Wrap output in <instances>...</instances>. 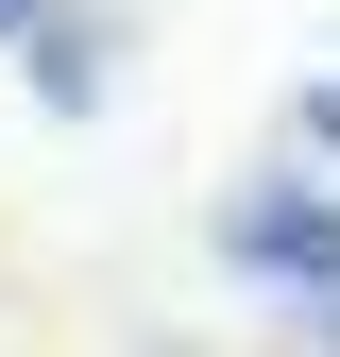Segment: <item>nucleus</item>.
Listing matches in <instances>:
<instances>
[{"instance_id": "1", "label": "nucleus", "mask_w": 340, "mask_h": 357, "mask_svg": "<svg viewBox=\"0 0 340 357\" xmlns=\"http://www.w3.org/2000/svg\"><path fill=\"white\" fill-rule=\"evenodd\" d=\"M204 255H222L238 289H272L289 324H340V188L307 153H289V170H238V188L204 204Z\"/></svg>"}, {"instance_id": "2", "label": "nucleus", "mask_w": 340, "mask_h": 357, "mask_svg": "<svg viewBox=\"0 0 340 357\" xmlns=\"http://www.w3.org/2000/svg\"><path fill=\"white\" fill-rule=\"evenodd\" d=\"M289 153H340V68H307V85H289Z\"/></svg>"}, {"instance_id": "3", "label": "nucleus", "mask_w": 340, "mask_h": 357, "mask_svg": "<svg viewBox=\"0 0 340 357\" xmlns=\"http://www.w3.org/2000/svg\"><path fill=\"white\" fill-rule=\"evenodd\" d=\"M17 17H34V0H0V52H17Z\"/></svg>"}]
</instances>
